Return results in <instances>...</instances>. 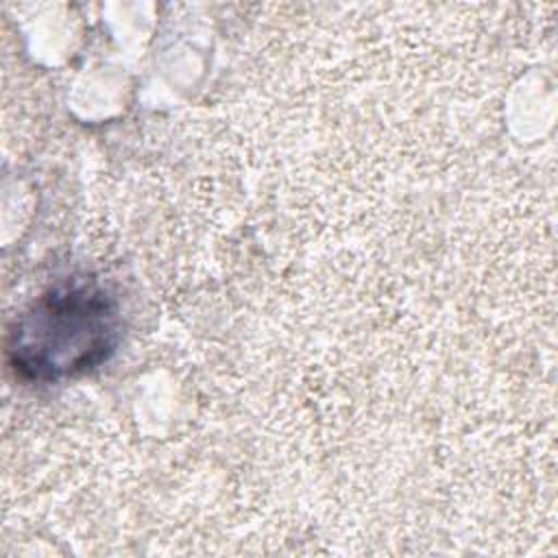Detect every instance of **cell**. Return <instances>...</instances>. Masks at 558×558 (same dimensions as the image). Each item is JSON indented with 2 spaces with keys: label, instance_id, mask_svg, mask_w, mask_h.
Masks as SVG:
<instances>
[{
  "label": "cell",
  "instance_id": "6da1fadb",
  "mask_svg": "<svg viewBox=\"0 0 558 558\" xmlns=\"http://www.w3.org/2000/svg\"><path fill=\"white\" fill-rule=\"evenodd\" d=\"M120 307L98 279L72 277L41 292L11 323L7 364L26 381H63L107 362L120 340Z\"/></svg>",
  "mask_w": 558,
  "mask_h": 558
}]
</instances>
